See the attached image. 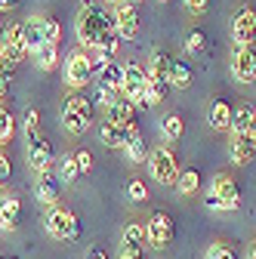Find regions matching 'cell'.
Instances as JSON below:
<instances>
[{"mask_svg": "<svg viewBox=\"0 0 256 259\" xmlns=\"http://www.w3.org/2000/svg\"><path fill=\"white\" fill-rule=\"evenodd\" d=\"M126 160H130V164H142V160H148V148H145V139L136 133L130 142H126Z\"/></svg>", "mask_w": 256, "mask_h": 259, "instance_id": "cell-30", "label": "cell"}, {"mask_svg": "<svg viewBox=\"0 0 256 259\" xmlns=\"http://www.w3.org/2000/svg\"><path fill=\"white\" fill-rule=\"evenodd\" d=\"M44 229H47V235H50L53 241H59V244H71V241L80 238V222H77V216H74L65 204H56V207L47 210Z\"/></svg>", "mask_w": 256, "mask_h": 259, "instance_id": "cell-2", "label": "cell"}, {"mask_svg": "<svg viewBox=\"0 0 256 259\" xmlns=\"http://www.w3.org/2000/svg\"><path fill=\"white\" fill-rule=\"evenodd\" d=\"M13 136H16V117L0 105V145H7Z\"/></svg>", "mask_w": 256, "mask_h": 259, "instance_id": "cell-34", "label": "cell"}, {"mask_svg": "<svg viewBox=\"0 0 256 259\" xmlns=\"http://www.w3.org/2000/svg\"><path fill=\"white\" fill-rule=\"evenodd\" d=\"M87 259H108V253H105L102 247H90V253H87Z\"/></svg>", "mask_w": 256, "mask_h": 259, "instance_id": "cell-43", "label": "cell"}, {"mask_svg": "<svg viewBox=\"0 0 256 259\" xmlns=\"http://www.w3.org/2000/svg\"><path fill=\"white\" fill-rule=\"evenodd\" d=\"M207 210H222V201L216 194H207Z\"/></svg>", "mask_w": 256, "mask_h": 259, "instance_id": "cell-44", "label": "cell"}, {"mask_svg": "<svg viewBox=\"0 0 256 259\" xmlns=\"http://www.w3.org/2000/svg\"><path fill=\"white\" fill-rule=\"evenodd\" d=\"M19 4V0H0V10H13Z\"/></svg>", "mask_w": 256, "mask_h": 259, "instance_id": "cell-48", "label": "cell"}, {"mask_svg": "<svg viewBox=\"0 0 256 259\" xmlns=\"http://www.w3.org/2000/svg\"><path fill=\"white\" fill-rule=\"evenodd\" d=\"M53 164H56V157H53L50 142H47L44 136L31 139V142H28V167H31V170H37V173H44V170H50Z\"/></svg>", "mask_w": 256, "mask_h": 259, "instance_id": "cell-13", "label": "cell"}, {"mask_svg": "<svg viewBox=\"0 0 256 259\" xmlns=\"http://www.w3.org/2000/svg\"><path fill=\"white\" fill-rule=\"evenodd\" d=\"M253 117H256V111H253L250 105L235 108V117H232V136H244V133H247V126L253 123Z\"/></svg>", "mask_w": 256, "mask_h": 259, "instance_id": "cell-28", "label": "cell"}, {"mask_svg": "<svg viewBox=\"0 0 256 259\" xmlns=\"http://www.w3.org/2000/svg\"><path fill=\"white\" fill-rule=\"evenodd\" d=\"M40 31H44V44H50V47H59L62 44V25H59L56 16L44 13L40 16Z\"/></svg>", "mask_w": 256, "mask_h": 259, "instance_id": "cell-26", "label": "cell"}, {"mask_svg": "<svg viewBox=\"0 0 256 259\" xmlns=\"http://www.w3.org/2000/svg\"><path fill=\"white\" fill-rule=\"evenodd\" d=\"M10 176H13L10 154H7V151H0V185H4V182H10Z\"/></svg>", "mask_w": 256, "mask_h": 259, "instance_id": "cell-39", "label": "cell"}, {"mask_svg": "<svg viewBox=\"0 0 256 259\" xmlns=\"http://www.w3.org/2000/svg\"><path fill=\"white\" fill-rule=\"evenodd\" d=\"M145 87H148V68L136 62H126L123 65V87H120V96L130 99L133 105H145Z\"/></svg>", "mask_w": 256, "mask_h": 259, "instance_id": "cell-6", "label": "cell"}, {"mask_svg": "<svg viewBox=\"0 0 256 259\" xmlns=\"http://www.w3.org/2000/svg\"><path fill=\"white\" fill-rule=\"evenodd\" d=\"M232 40L238 47H250L256 40V13L241 7L235 16H232Z\"/></svg>", "mask_w": 256, "mask_h": 259, "instance_id": "cell-9", "label": "cell"}, {"mask_svg": "<svg viewBox=\"0 0 256 259\" xmlns=\"http://www.w3.org/2000/svg\"><path fill=\"white\" fill-rule=\"evenodd\" d=\"M204 259H235V250H232L229 244L216 241V244H210V250H207V256H204Z\"/></svg>", "mask_w": 256, "mask_h": 259, "instance_id": "cell-37", "label": "cell"}, {"mask_svg": "<svg viewBox=\"0 0 256 259\" xmlns=\"http://www.w3.org/2000/svg\"><path fill=\"white\" fill-rule=\"evenodd\" d=\"M0 13H4V10H0Z\"/></svg>", "mask_w": 256, "mask_h": 259, "instance_id": "cell-54", "label": "cell"}, {"mask_svg": "<svg viewBox=\"0 0 256 259\" xmlns=\"http://www.w3.org/2000/svg\"><path fill=\"white\" fill-rule=\"evenodd\" d=\"M126 198H130L133 204L148 201V188H145V182H142V179H133L130 185H126Z\"/></svg>", "mask_w": 256, "mask_h": 259, "instance_id": "cell-36", "label": "cell"}, {"mask_svg": "<svg viewBox=\"0 0 256 259\" xmlns=\"http://www.w3.org/2000/svg\"><path fill=\"white\" fill-rule=\"evenodd\" d=\"M74 160H77L80 173H90V170H93V154H90V151H74Z\"/></svg>", "mask_w": 256, "mask_h": 259, "instance_id": "cell-40", "label": "cell"}, {"mask_svg": "<svg viewBox=\"0 0 256 259\" xmlns=\"http://www.w3.org/2000/svg\"><path fill=\"white\" fill-rule=\"evenodd\" d=\"M244 136H247V139H250V142L256 145V117H253V123L247 126V133H244Z\"/></svg>", "mask_w": 256, "mask_h": 259, "instance_id": "cell-46", "label": "cell"}, {"mask_svg": "<svg viewBox=\"0 0 256 259\" xmlns=\"http://www.w3.org/2000/svg\"><path fill=\"white\" fill-rule=\"evenodd\" d=\"M176 238V225L167 213H151L148 216V225H145V241L154 247V250H167Z\"/></svg>", "mask_w": 256, "mask_h": 259, "instance_id": "cell-7", "label": "cell"}, {"mask_svg": "<svg viewBox=\"0 0 256 259\" xmlns=\"http://www.w3.org/2000/svg\"><path fill=\"white\" fill-rule=\"evenodd\" d=\"M0 53H7L16 65L28 56V50H25V31H22V22H13V25L7 28V47L0 50Z\"/></svg>", "mask_w": 256, "mask_h": 259, "instance_id": "cell-18", "label": "cell"}, {"mask_svg": "<svg viewBox=\"0 0 256 259\" xmlns=\"http://www.w3.org/2000/svg\"><path fill=\"white\" fill-rule=\"evenodd\" d=\"M232 74L238 83H253L256 80V53L250 47H235L232 53Z\"/></svg>", "mask_w": 256, "mask_h": 259, "instance_id": "cell-10", "label": "cell"}, {"mask_svg": "<svg viewBox=\"0 0 256 259\" xmlns=\"http://www.w3.org/2000/svg\"><path fill=\"white\" fill-rule=\"evenodd\" d=\"M59 188H62V179H59V173H56V164L50 167V170H44V173H37V201L40 204H47V207H56L59 204Z\"/></svg>", "mask_w": 256, "mask_h": 259, "instance_id": "cell-12", "label": "cell"}, {"mask_svg": "<svg viewBox=\"0 0 256 259\" xmlns=\"http://www.w3.org/2000/svg\"><path fill=\"white\" fill-rule=\"evenodd\" d=\"M185 53H204L207 50V34H204V31L201 28H191L188 31V34H185Z\"/></svg>", "mask_w": 256, "mask_h": 259, "instance_id": "cell-33", "label": "cell"}, {"mask_svg": "<svg viewBox=\"0 0 256 259\" xmlns=\"http://www.w3.org/2000/svg\"><path fill=\"white\" fill-rule=\"evenodd\" d=\"M93 80H96V87H99V90L120 93V87H123V65H117V62H105V65H99Z\"/></svg>", "mask_w": 256, "mask_h": 259, "instance_id": "cell-15", "label": "cell"}, {"mask_svg": "<svg viewBox=\"0 0 256 259\" xmlns=\"http://www.w3.org/2000/svg\"><path fill=\"white\" fill-rule=\"evenodd\" d=\"M142 244H145V225L130 222L123 229V235H120V250H139Z\"/></svg>", "mask_w": 256, "mask_h": 259, "instance_id": "cell-25", "label": "cell"}, {"mask_svg": "<svg viewBox=\"0 0 256 259\" xmlns=\"http://www.w3.org/2000/svg\"><path fill=\"white\" fill-rule=\"evenodd\" d=\"M182 133H185V120H182L179 114H167V117L161 120V136H164L167 142L182 139Z\"/></svg>", "mask_w": 256, "mask_h": 259, "instance_id": "cell-27", "label": "cell"}, {"mask_svg": "<svg viewBox=\"0 0 256 259\" xmlns=\"http://www.w3.org/2000/svg\"><path fill=\"white\" fill-rule=\"evenodd\" d=\"M167 90H170V83H167V80H161L157 74H151V71H148V87H145V105H148V108L161 105V102L167 99Z\"/></svg>", "mask_w": 256, "mask_h": 259, "instance_id": "cell-22", "label": "cell"}, {"mask_svg": "<svg viewBox=\"0 0 256 259\" xmlns=\"http://www.w3.org/2000/svg\"><path fill=\"white\" fill-rule=\"evenodd\" d=\"M4 96H7V83H0V99H4Z\"/></svg>", "mask_w": 256, "mask_h": 259, "instance_id": "cell-50", "label": "cell"}, {"mask_svg": "<svg viewBox=\"0 0 256 259\" xmlns=\"http://www.w3.org/2000/svg\"><path fill=\"white\" fill-rule=\"evenodd\" d=\"M56 173H59L62 185H71V182H77V179L83 176L80 167H77V160H74V154H62V157L56 160Z\"/></svg>", "mask_w": 256, "mask_h": 259, "instance_id": "cell-23", "label": "cell"}, {"mask_svg": "<svg viewBox=\"0 0 256 259\" xmlns=\"http://www.w3.org/2000/svg\"><path fill=\"white\" fill-rule=\"evenodd\" d=\"M22 222V201L16 194H0V232H16Z\"/></svg>", "mask_w": 256, "mask_h": 259, "instance_id": "cell-14", "label": "cell"}, {"mask_svg": "<svg viewBox=\"0 0 256 259\" xmlns=\"http://www.w3.org/2000/svg\"><path fill=\"white\" fill-rule=\"evenodd\" d=\"M210 194H216V198L222 201V210H238V207H241V188H238V182H235L229 173L213 176Z\"/></svg>", "mask_w": 256, "mask_h": 259, "instance_id": "cell-8", "label": "cell"}, {"mask_svg": "<svg viewBox=\"0 0 256 259\" xmlns=\"http://www.w3.org/2000/svg\"><path fill=\"white\" fill-rule=\"evenodd\" d=\"M93 77H96V62H93V56L83 53V50H74L65 59V83H68V90H83Z\"/></svg>", "mask_w": 256, "mask_h": 259, "instance_id": "cell-5", "label": "cell"}, {"mask_svg": "<svg viewBox=\"0 0 256 259\" xmlns=\"http://www.w3.org/2000/svg\"><path fill=\"white\" fill-rule=\"evenodd\" d=\"M117 102V93H108V90H99V105L102 108H111Z\"/></svg>", "mask_w": 256, "mask_h": 259, "instance_id": "cell-41", "label": "cell"}, {"mask_svg": "<svg viewBox=\"0 0 256 259\" xmlns=\"http://www.w3.org/2000/svg\"><path fill=\"white\" fill-rule=\"evenodd\" d=\"M111 19H114V31H117L120 40H133L139 34V13L133 4H120Z\"/></svg>", "mask_w": 256, "mask_h": 259, "instance_id": "cell-11", "label": "cell"}, {"mask_svg": "<svg viewBox=\"0 0 256 259\" xmlns=\"http://www.w3.org/2000/svg\"><path fill=\"white\" fill-rule=\"evenodd\" d=\"M7 28H10L7 22H0V50H4V47H7Z\"/></svg>", "mask_w": 256, "mask_h": 259, "instance_id": "cell-47", "label": "cell"}, {"mask_svg": "<svg viewBox=\"0 0 256 259\" xmlns=\"http://www.w3.org/2000/svg\"><path fill=\"white\" fill-rule=\"evenodd\" d=\"M34 62H37V68H40V71H53V68H56V62H59V47L44 44V47L34 53Z\"/></svg>", "mask_w": 256, "mask_h": 259, "instance_id": "cell-29", "label": "cell"}, {"mask_svg": "<svg viewBox=\"0 0 256 259\" xmlns=\"http://www.w3.org/2000/svg\"><path fill=\"white\" fill-rule=\"evenodd\" d=\"M136 133H139V130L120 126V123H111V120H102V126H99V139H102L108 148H126V142H130Z\"/></svg>", "mask_w": 256, "mask_h": 259, "instance_id": "cell-16", "label": "cell"}, {"mask_svg": "<svg viewBox=\"0 0 256 259\" xmlns=\"http://www.w3.org/2000/svg\"><path fill=\"white\" fill-rule=\"evenodd\" d=\"M120 259H142V250H120Z\"/></svg>", "mask_w": 256, "mask_h": 259, "instance_id": "cell-45", "label": "cell"}, {"mask_svg": "<svg viewBox=\"0 0 256 259\" xmlns=\"http://www.w3.org/2000/svg\"><path fill=\"white\" fill-rule=\"evenodd\" d=\"M25 31V50L28 53H37L44 47V31H40V16H31L28 22H22Z\"/></svg>", "mask_w": 256, "mask_h": 259, "instance_id": "cell-21", "label": "cell"}, {"mask_svg": "<svg viewBox=\"0 0 256 259\" xmlns=\"http://www.w3.org/2000/svg\"><path fill=\"white\" fill-rule=\"evenodd\" d=\"M173 65H176V59L170 56V53H164V50H157L154 56H151V65H148V71L151 74H157L161 80H167L170 83V74H173Z\"/></svg>", "mask_w": 256, "mask_h": 259, "instance_id": "cell-24", "label": "cell"}, {"mask_svg": "<svg viewBox=\"0 0 256 259\" xmlns=\"http://www.w3.org/2000/svg\"><path fill=\"white\" fill-rule=\"evenodd\" d=\"M59 117H62V126H65L71 136H80L93 126V105H90L87 96H68Z\"/></svg>", "mask_w": 256, "mask_h": 259, "instance_id": "cell-3", "label": "cell"}, {"mask_svg": "<svg viewBox=\"0 0 256 259\" xmlns=\"http://www.w3.org/2000/svg\"><path fill=\"white\" fill-rule=\"evenodd\" d=\"M130 4H133V7H136V4H142V0H130Z\"/></svg>", "mask_w": 256, "mask_h": 259, "instance_id": "cell-52", "label": "cell"}, {"mask_svg": "<svg viewBox=\"0 0 256 259\" xmlns=\"http://www.w3.org/2000/svg\"><path fill=\"white\" fill-rule=\"evenodd\" d=\"M74 31H77L80 47L96 50V47H99V40L108 34V31H114V19H108V13H105L99 4H87V7L77 13Z\"/></svg>", "mask_w": 256, "mask_h": 259, "instance_id": "cell-1", "label": "cell"}, {"mask_svg": "<svg viewBox=\"0 0 256 259\" xmlns=\"http://www.w3.org/2000/svg\"><path fill=\"white\" fill-rule=\"evenodd\" d=\"M148 170H151V179H157V185H176L182 173L176 164V154L167 145H157L154 151H148Z\"/></svg>", "mask_w": 256, "mask_h": 259, "instance_id": "cell-4", "label": "cell"}, {"mask_svg": "<svg viewBox=\"0 0 256 259\" xmlns=\"http://www.w3.org/2000/svg\"><path fill=\"white\" fill-rule=\"evenodd\" d=\"M232 117H235V111H232V105L226 99H216L210 105V114H207L213 130H232Z\"/></svg>", "mask_w": 256, "mask_h": 259, "instance_id": "cell-19", "label": "cell"}, {"mask_svg": "<svg viewBox=\"0 0 256 259\" xmlns=\"http://www.w3.org/2000/svg\"><path fill=\"white\" fill-rule=\"evenodd\" d=\"M185 7H188L191 13H207V7H210V0H185Z\"/></svg>", "mask_w": 256, "mask_h": 259, "instance_id": "cell-42", "label": "cell"}, {"mask_svg": "<svg viewBox=\"0 0 256 259\" xmlns=\"http://www.w3.org/2000/svg\"><path fill=\"white\" fill-rule=\"evenodd\" d=\"M105 120L136 130V105H133L130 99H123V96H117V102H114L111 108H105Z\"/></svg>", "mask_w": 256, "mask_h": 259, "instance_id": "cell-17", "label": "cell"}, {"mask_svg": "<svg viewBox=\"0 0 256 259\" xmlns=\"http://www.w3.org/2000/svg\"><path fill=\"white\" fill-rule=\"evenodd\" d=\"M247 259H256V241L250 244V250H247Z\"/></svg>", "mask_w": 256, "mask_h": 259, "instance_id": "cell-49", "label": "cell"}, {"mask_svg": "<svg viewBox=\"0 0 256 259\" xmlns=\"http://www.w3.org/2000/svg\"><path fill=\"white\" fill-rule=\"evenodd\" d=\"M157 4H167V0H157Z\"/></svg>", "mask_w": 256, "mask_h": 259, "instance_id": "cell-53", "label": "cell"}, {"mask_svg": "<svg viewBox=\"0 0 256 259\" xmlns=\"http://www.w3.org/2000/svg\"><path fill=\"white\" fill-rule=\"evenodd\" d=\"M25 136H28V142L40 136V111L37 108H28V114H25Z\"/></svg>", "mask_w": 256, "mask_h": 259, "instance_id": "cell-35", "label": "cell"}, {"mask_svg": "<svg viewBox=\"0 0 256 259\" xmlns=\"http://www.w3.org/2000/svg\"><path fill=\"white\" fill-rule=\"evenodd\" d=\"M250 160H256V145L247 136H232V164L247 167Z\"/></svg>", "mask_w": 256, "mask_h": 259, "instance_id": "cell-20", "label": "cell"}, {"mask_svg": "<svg viewBox=\"0 0 256 259\" xmlns=\"http://www.w3.org/2000/svg\"><path fill=\"white\" fill-rule=\"evenodd\" d=\"M170 87H176V90H188V87H191V68H188L185 62H179V59H176V65H173Z\"/></svg>", "mask_w": 256, "mask_h": 259, "instance_id": "cell-32", "label": "cell"}, {"mask_svg": "<svg viewBox=\"0 0 256 259\" xmlns=\"http://www.w3.org/2000/svg\"><path fill=\"white\" fill-rule=\"evenodd\" d=\"M105 4H117V7H120V0H105Z\"/></svg>", "mask_w": 256, "mask_h": 259, "instance_id": "cell-51", "label": "cell"}, {"mask_svg": "<svg viewBox=\"0 0 256 259\" xmlns=\"http://www.w3.org/2000/svg\"><path fill=\"white\" fill-rule=\"evenodd\" d=\"M13 74H16V62H13L7 53H0V83H7V87H10Z\"/></svg>", "mask_w": 256, "mask_h": 259, "instance_id": "cell-38", "label": "cell"}, {"mask_svg": "<svg viewBox=\"0 0 256 259\" xmlns=\"http://www.w3.org/2000/svg\"><path fill=\"white\" fill-rule=\"evenodd\" d=\"M176 188H179V194H195V191L201 188V173H198V170H182Z\"/></svg>", "mask_w": 256, "mask_h": 259, "instance_id": "cell-31", "label": "cell"}]
</instances>
